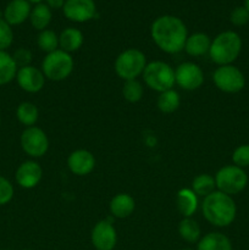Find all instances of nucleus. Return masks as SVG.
<instances>
[{
    "mask_svg": "<svg viewBox=\"0 0 249 250\" xmlns=\"http://www.w3.org/2000/svg\"><path fill=\"white\" fill-rule=\"evenodd\" d=\"M232 161L233 165L244 168L249 166V144H242L237 146L232 153Z\"/></svg>",
    "mask_w": 249,
    "mask_h": 250,
    "instance_id": "nucleus-30",
    "label": "nucleus"
},
{
    "mask_svg": "<svg viewBox=\"0 0 249 250\" xmlns=\"http://www.w3.org/2000/svg\"><path fill=\"white\" fill-rule=\"evenodd\" d=\"M197 250H233V247L226 234L210 232L199 239Z\"/></svg>",
    "mask_w": 249,
    "mask_h": 250,
    "instance_id": "nucleus-19",
    "label": "nucleus"
},
{
    "mask_svg": "<svg viewBox=\"0 0 249 250\" xmlns=\"http://www.w3.org/2000/svg\"><path fill=\"white\" fill-rule=\"evenodd\" d=\"M158 109L164 114H172L180 107L181 97L176 90L168 89L160 93L158 98Z\"/></svg>",
    "mask_w": 249,
    "mask_h": 250,
    "instance_id": "nucleus-25",
    "label": "nucleus"
},
{
    "mask_svg": "<svg viewBox=\"0 0 249 250\" xmlns=\"http://www.w3.org/2000/svg\"><path fill=\"white\" fill-rule=\"evenodd\" d=\"M242 38L233 31H225L211 41L209 55L216 65H232L242 51Z\"/></svg>",
    "mask_w": 249,
    "mask_h": 250,
    "instance_id": "nucleus-3",
    "label": "nucleus"
},
{
    "mask_svg": "<svg viewBox=\"0 0 249 250\" xmlns=\"http://www.w3.org/2000/svg\"><path fill=\"white\" fill-rule=\"evenodd\" d=\"M143 85L137 80L124 81L122 87V95L129 103H138L143 98Z\"/></svg>",
    "mask_w": 249,
    "mask_h": 250,
    "instance_id": "nucleus-29",
    "label": "nucleus"
},
{
    "mask_svg": "<svg viewBox=\"0 0 249 250\" xmlns=\"http://www.w3.org/2000/svg\"><path fill=\"white\" fill-rule=\"evenodd\" d=\"M75 67V61L71 54L58 49L53 53L46 54L42 61V72L46 80L60 82L66 80L72 73Z\"/></svg>",
    "mask_w": 249,
    "mask_h": 250,
    "instance_id": "nucleus-4",
    "label": "nucleus"
},
{
    "mask_svg": "<svg viewBox=\"0 0 249 250\" xmlns=\"http://www.w3.org/2000/svg\"><path fill=\"white\" fill-rule=\"evenodd\" d=\"M202 211L205 220L212 226L227 227L233 224L237 216V207L231 195L215 190L204 198Z\"/></svg>",
    "mask_w": 249,
    "mask_h": 250,
    "instance_id": "nucleus-2",
    "label": "nucleus"
},
{
    "mask_svg": "<svg viewBox=\"0 0 249 250\" xmlns=\"http://www.w3.org/2000/svg\"><path fill=\"white\" fill-rule=\"evenodd\" d=\"M182 250H193V249H182Z\"/></svg>",
    "mask_w": 249,
    "mask_h": 250,
    "instance_id": "nucleus-38",
    "label": "nucleus"
},
{
    "mask_svg": "<svg viewBox=\"0 0 249 250\" xmlns=\"http://www.w3.org/2000/svg\"><path fill=\"white\" fill-rule=\"evenodd\" d=\"M212 81L217 89L229 94L241 92L246 85L243 72L233 65L219 66L212 75Z\"/></svg>",
    "mask_w": 249,
    "mask_h": 250,
    "instance_id": "nucleus-8",
    "label": "nucleus"
},
{
    "mask_svg": "<svg viewBox=\"0 0 249 250\" xmlns=\"http://www.w3.org/2000/svg\"><path fill=\"white\" fill-rule=\"evenodd\" d=\"M146 66V58L139 49L129 48L122 51L115 60V72L124 81L137 80L143 75Z\"/></svg>",
    "mask_w": 249,
    "mask_h": 250,
    "instance_id": "nucleus-5",
    "label": "nucleus"
},
{
    "mask_svg": "<svg viewBox=\"0 0 249 250\" xmlns=\"http://www.w3.org/2000/svg\"><path fill=\"white\" fill-rule=\"evenodd\" d=\"M90 241L97 250H114L117 243V232L109 220H102L93 227Z\"/></svg>",
    "mask_w": 249,
    "mask_h": 250,
    "instance_id": "nucleus-11",
    "label": "nucleus"
},
{
    "mask_svg": "<svg viewBox=\"0 0 249 250\" xmlns=\"http://www.w3.org/2000/svg\"><path fill=\"white\" fill-rule=\"evenodd\" d=\"M136 209V202L127 193H119L110 202V212L116 219H126L131 216Z\"/></svg>",
    "mask_w": 249,
    "mask_h": 250,
    "instance_id": "nucleus-17",
    "label": "nucleus"
},
{
    "mask_svg": "<svg viewBox=\"0 0 249 250\" xmlns=\"http://www.w3.org/2000/svg\"><path fill=\"white\" fill-rule=\"evenodd\" d=\"M42 176H43V170H42L41 165L36 161L28 160L19 166L15 178L20 187L32 189L38 186L42 180Z\"/></svg>",
    "mask_w": 249,
    "mask_h": 250,
    "instance_id": "nucleus-14",
    "label": "nucleus"
},
{
    "mask_svg": "<svg viewBox=\"0 0 249 250\" xmlns=\"http://www.w3.org/2000/svg\"><path fill=\"white\" fill-rule=\"evenodd\" d=\"M216 183H215V177H212L209 173H202L198 175L192 182V190L199 197H208L215 192Z\"/></svg>",
    "mask_w": 249,
    "mask_h": 250,
    "instance_id": "nucleus-26",
    "label": "nucleus"
},
{
    "mask_svg": "<svg viewBox=\"0 0 249 250\" xmlns=\"http://www.w3.org/2000/svg\"><path fill=\"white\" fill-rule=\"evenodd\" d=\"M14 197V187L7 178L0 176V207L7 204Z\"/></svg>",
    "mask_w": 249,
    "mask_h": 250,
    "instance_id": "nucleus-33",
    "label": "nucleus"
},
{
    "mask_svg": "<svg viewBox=\"0 0 249 250\" xmlns=\"http://www.w3.org/2000/svg\"><path fill=\"white\" fill-rule=\"evenodd\" d=\"M66 0H45V4L50 9H62Z\"/></svg>",
    "mask_w": 249,
    "mask_h": 250,
    "instance_id": "nucleus-35",
    "label": "nucleus"
},
{
    "mask_svg": "<svg viewBox=\"0 0 249 250\" xmlns=\"http://www.w3.org/2000/svg\"><path fill=\"white\" fill-rule=\"evenodd\" d=\"M2 250H7V249H2Z\"/></svg>",
    "mask_w": 249,
    "mask_h": 250,
    "instance_id": "nucleus-40",
    "label": "nucleus"
},
{
    "mask_svg": "<svg viewBox=\"0 0 249 250\" xmlns=\"http://www.w3.org/2000/svg\"><path fill=\"white\" fill-rule=\"evenodd\" d=\"M67 166L73 175L87 176L94 170L95 158L89 150L77 149L68 155Z\"/></svg>",
    "mask_w": 249,
    "mask_h": 250,
    "instance_id": "nucleus-15",
    "label": "nucleus"
},
{
    "mask_svg": "<svg viewBox=\"0 0 249 250\" xmlns=\"http://www.w3.org/2000/svg\"><path fill=\"white\" fill-rule=\"evenodd\" d=\"M37 44L41 50L45 51L46 54L53 53V51L58 50L59 36L51 29H44L39 33L38 38H37Z\"/></svg>",
    "mask_w": 249,
    "mask_h": 250,
    "instance_id": "nucleus-28",
    "label": "nucleus"
},
{
    "mask_svg": "<svg viewBox=\"0 0 249 250\" xmlns=\"http://www.w3.org/2000/svg\"><path fill=\"white\" fill-rule=\"evenodd\" d=\"M17 71L14 58L5 50H0V85L7 84L16 78Z\"/></svg>",
    "mask_w": 249,
    "mask_h": 250,
    "instance_id": "nucleus-23",
    "label": "nucleus"
},
{
    "mask_svg": "<svg viewBox=\"0 0 249 250\" xmlns=\"http://www.w3.org/2000/svg\"><path fill=\"white\" fill-rule=\"evenodd\" d=\"M244 7L249 11V0H244Z\"/></svg>",
    "mask_w": 249,
    "mask_h": 250,
    "instance_id": "nucleus-37",
    "label": "nucleus"
},
{
    "mask_svg": "<svg viewBox=\"0 0 249 250\" xmlns=\"http://www.w3.org/2000/svg\"><path fill=\"white\" fill-rule=\"evenodd\" d=\"M12 41H14V33L11 26L4 19H0V50H6L7 48H10Z\"/></svg>",
    "mask_w": 249,
    "mask_h": 250,
    "instance_id": "nucleus-31",
    "label": "nucleus"
},
{
    "mask_svg": "<svg viewBox=\"0 0 249 250\" xmlns=\"http://www.w3.org/2000/svg\"><path fill=\"white\" fill-rule=\"evenodd\" d=\"M210 45H211V39L208 34L197 32L190 36H188L185 44V50L190 56H202L209 53Z\"/></svg>",
    "mask_w": 249,
    "mask_h": 250,
    "instance_id": "nucleus-18",
    "label": "nucleus"
},
{
    "mask_svg": "<svg viewBox=\"0 0 249 250\" xmlns=\"http://www.w3.org/2000/svg\"><path fill=\"white\" fill-rule=\"evenodd\" d=\"M176 83L185 90L199 89L204 83V72L194 62H183L175 70Z\"/></svg>",
    "mask_w": 249,
    "mask_h": 250,
    "instance_id": "nucleus-10",
    "label": "nucleus"
},
{
    "mask_svg": "<svg viewBox=\"0 0 249 250\" xmlns=\"http://www.w3.org/2000/svg\"><path fill=\"white\" fill-rule=\"evenodd\" d=\"M200 226L192 217H185L178 225V234L187 243H197L200 239Z\"/></svg>",
    "mask_w": 249,
    "mask_h": 250,
    "instance_id": "nucleus-24",
    "label": "nucleus"
},
{
    "mask_svg": "<svg viewBox=\"0 0 249 250\" xmlns=\"http://www.w3.org/2000/svg\"><path fill=\"white\" fill-rule=\"evenodd\" d=\"M143 80L150 89L163 93L165 90L172 89L176 83L175 71L164 61H153L146 63L143 71Z\"/></svg>",
    "mask_w": 249,
    "mask_h": 250,
    "instance_id": "nucleus-6",
    "label": "nucleus"
},
{
    "mask_svg": "<svg viewBox=\"0 0 249 250\" xmlns=\"http://www.w3.org/2000/svg\"><path fill=\"white\" fill-rule=\"evenodd\" d=\"M16 116L17 120H19L22 125H24V126L27 127H32L34 126V124H36L37 121H38V107H37L33 103H21L16 110Z\"/></svg>",
    "mask_w": 249,
    "mask_h": 250,
    "instance_id": "nucleus-27",
    "label": "nucleus"
},
{
    "mask_svg": "<svg viewBox=\"0 0 249 250\" xmlns=\"http://www.w3.org/2000/svg\"><path fill=\"white\" fill-rule=\"evenodd\" d=\"M27 1L33 2V4H41V2H43V0H27Z\"/></svg>",
    "mask_w": 249,
    "mask_h": 250,
    "instance_id": "nucleus-36",
    "label": "nucleus"
},
{
    "mask_svg": "<svg viewBox=\"0 0 249 250\" xmlns=\"http://www.w3.org/2000/svg\"><path fill=\"white\" fill-rule=\"evenodd\" d=\"M51 17H53V15H51L50 7L44 2H41V4H36V6L32 9L31 15H29V21H31V24L34 29L42 32L49 26Z\"/></svg>",
    "mask_w": 249,
    "mask_h": 250,
    "instance_id": "nucleus-22",
    "label": "nucleus"
},
{
    "mask_svg": "<svg viewBox=\"0 0 249 250\" xmlns=\"http://www.w3.org/2000/svg\"><path fill=\"white\" fill-rule=\"evenodd\" d=\"M229 21L233 26H246L249 22V11L244 6H237L232 10L229 15Z\"/></svg>",
    "mask_w": 249,
    "mask_h": 250,
    "instance_id": "nucleus-32",
    "label": "nucleus"
},
{
    "mask_svg": "<svg viewBox=\"0 0 249 250\" xmlns=\"http://www.w3.org/2000/svg\"><path fill=\"white\" fill-rule=\"evenodd\" d=\"M23 250H33V249H23Z\"/></svg>",
    "mask_w": 249,
    "mask_h": 250,
    "instance_id": "nucleus-39",
    "label": "nucleus"
},
{
    "mask_svg": "<svg viewBox=\"0 0 249 250\" xmlns=\"http://www.w3.org/2000/svg\"><path fill=\"white\" fill-rule=\"evenodd\" d=\"M198 195L192 189L183 188L177 193V209L183 217H192L198 209Z\"/></svg>",
    "mask_w": 249,
    "mask_h": 250,
    "instance_id": "nucleus-20",
    "label": "nucleus"
},
{
    "mask_svg": "<svg viewBox=\"0 0 249 250\" xmlns=\"http://www.w3.org/2000/svg\"><path fill=\"white\" fill-rule=\"evenodd\" d=\"M31 11V2L27 0H11L5 7L4 20L10 26H17L29 19Z\"/></svg>",
    "mask_w": 249,
    "mask_h": 250,
    "instance_id": "nucleus-16",
    "label": "nucleus"
},
{
    "mask_svg": "<svg viewBox=\"0 0 249 250\" xmlns=\"http://www.w3.org/2000/svg\"><path fill=\"white\" fill-rule=\"evenodd\" d=\"M16 80L22 90L27 93H38L45 84V76L34 66L29 65L19 68Z\"/></svg>",
    "mask_w": 249,
    "mask_h": 250,
    "instance_id": "nucleus-13",
    "label": "nucleus"
},
{
    "mask_svg": "<svg viewBox=\"0 0 249 250\" xmlns=\"http://www.w3.org/2000/svg\"><path fill=\"white\" fill-rule=\"evenodd\" d=\"M21 146L27 155L42 158L49 149L48 136L39 127H27L21 134Z\"/></svg>",
    "mask_w": 249,
    "mask_h": 250,
    "instance_id": "nucleus-9",
    "label": "nucleus"
},
{
    "mask_svg": "<svg viewBox=\"0 0 249 250\" xmlns=\"http://www.w3.org/2000/svg\"><path fill=\"white\" fill-rule=\"evenodd\" d=\"M12 58H14L17 67H20V68L26 67V66H29V63H31L32 53L29 50H27V49L21 48V49H19V50L15 51V54Z\"/></svg>",
    "mask_w": 249,
    "mask_h": 250,
    "instance_id": "nucleus-34",
    "label": "nucleus"
},
{
    "mask_svg": "<svg viewBox=\"0 0 249 250\" xmlns=\"http://www.w3.org/2000/svg\"><path fill=\"white\" fill-rule=\"evenodd\" d=\"M82 32L77 28H73V27H68V28L63 29L60 36H59V45H60L61 50L66 51L68 54L77 51L82 46Z\"/></svg>",
    "mask_w": 249,
    "mask_h": 250,
    "instance_id": "nucleus-21",
    "label": "nucleus"
},
{
    "mask_svg": "<svg viewBox=\"0 0 249 250\" xmlns=\"http://www.w3.org/2000/svg\"><path fill=\"white\" fill-rule=\"evenodd\" d=\"M215 183L217 190L232 197L246 189L248 185V175L244 168L236 165H226L216 172Z\"/></svg>",
    "mask_w": 249,
    "mask_h": 250,
    "instance_id": "nucleus-7",
    "label": "nucleus"
},
{
    "mask_svg": "<svg viewBox=\"0 0 249 250\" xmlns=\"http://www.w3.org/2000/svg\"><path fill=\"white\" fill-rule=\"evenodd\" d=\"M62 12L70 21L83 23L95 16L97 7L94 0H66Z\"/></svg>",
    "mask_w": 249,
    "mask_h": 250,
    "instance_id": "nucleus-12",
    "label": "nucleus"
},
{
    "mask_svg": "<svg viewBox=\"0 0 249 250\" xmlns=\"http://www.w3.org/2000/svg\"><path fill=\"white\" fill-rule=\"evenodd\" d=\"M150 34L156 46L167 54H177L182 51L188 38L185 22L172 15L158 17L151 23Z\"/></svg>",
    "mask_w": 249,
    "mask_h": 250,
    "instance_id": "nucleus-1",
    "label": "nucleus"
}]
</instances>
